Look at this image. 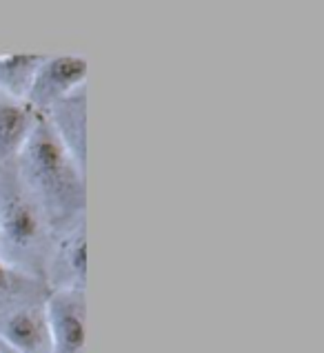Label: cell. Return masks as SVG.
<instances>
[{
    "mask_svg": "<svg viewBox=\"0 0 324 353\" xmlns=\"http://www.w3.org/2000/svg\"><path fill=\"white\" fill-rule=\"evenodd\" d=\"M89 80V60L80 54H56L45 56L34 85L25 103L38 116H45L54 105L85 87Z\"/></svg>",
    "mask_w": 324,
    "mask_h": 353,
    "instance_id": "3",
    "label": "cell"
},
{
    "mask_svg": "<svg viewBox=\"0 0 324 353\" xmlns=\"http://www.w3.org/2000/svg\"><path fill=\"white\" fill-rule=\"evenodd\" d=\"M89 87H80L78 92L60 100L43 116L47 120L49 129L60 140L74 160L87 169V147H89V103H87Z\"/></svg>",
    "mask_w": 324,
    "mask_h": 353,
    "instance_id": "6",
    "label": "cell"
},
{
    "mask_svg": "<svg viewBox=\"0 0 324 353\" xmlns=\"http://www.w3.org/2000/svg\"><path fill=\"white\" fill-rule=\"evenodd\" d=\"M45 316L54 353L87 351V291H49Z\"/></svg>",
    "mask_w": 324,
    "mask_h": 353,
    "instance_id": "5",
    "label": "cell"
},
{
    "mask_svg": "<svg viewBox=\"0 0 324 353\" xmlns=\"http://www.w3.org/2000/svg\"><path fill=\"white\" fill-rule=\"evenodd\" d=\"M0 340L18 353H54L45 302L14 309L0 320Z\"/></svg>",
    "mask_w": 324,
    "mask_h": 353,
    "instance_id": "7",
    "label": "cell"
},
{
    "mask_svg": "<svg viewBox=\"0 0 324 353\" xmlns=\"http://www.w3.org/2000/svg\"><path fill=\"white\" fill-rule=\"evenodd\" d=\"M54 240L52 227L20 183L14 163L0 165V260L43 280Z\"/></svg>",
    "mask_w": 324,
    "mask_h": 353,
    "instance_id": "2",
    "label": "cell"
},
{
    "mask_svg": "<svg viewBox=\"0 0 324 353\" xmlns=\"http://www.w3.org/2000/svg\"><path fill=\"white\" fill-rule=\"evenodd\" d=\"M14 167L56 238L85 223L89 203L87 169L60 145L43 116L14 160Z\"/></svg>",
    "mask_w": 324,
    "mask_h": 353,
    "instance_id": "1",
    "label": "cell"
},
{
    "mask_svg": "<svg viewBox=\"0 0 324 353\" xmlns=\"http://www.w3.org/2000/svg\"><path fill=\"white\" fill-rule=\"evenodd\" d=\"M38 114L25 100L0 94V165L14 163L38 123Z\"/></svg>",
    "mask_w": 324,
    "mask_h": 353,
    "instance_id": "8",
    "label": "cell"
},
{
    "mask_svg": "<svg viewBox=\"0 0 324 353\" xmlns=\"http://www.w3.org/2000/svg\"><path fill=\"white\" fill-rule=\"evenodd\" d=\"M0 353H18V351H14L12 347H9V345H5V342L0 340Z\"/></svg>",
    "mask_w": 324,
    "mask_h": 353,
    "instance_id": "11",
    "label": "cell"
},
{
    "mask_svg": "<svg viewBox=\"0 0 324 353\" xmlns=\"http://www.w3.org/2000/svg\"><path fill=\"white\" fill-rule=\"evenodd\" d=\"M47 54H0V94L25 100Z\"/></svg>",
    "mask_w": 324,
    "mask_h": 353,
    "instance_id": "10",
    "label": "cell"
},
{
    "mask_svg": "<svg viewBox=\"0 0 324 353\" xmlns=\"http://www.w3.org/2000/svg\"><path fill=\"white\" fill-rule=\"evenodd\" d=\"M89 229L87 220L54 240L45 267V287L49 291H87L89 285Z\"/></svg>",
    "mask_w": 324,
    "mask_h": 353,
    "instance_id": "4",
    "label": "cell"
},
{
    "mask_svg": "<svg viewBox=\"0 0 324 353\" xmlns=\"http://www.w3.org/2000/svg\"><path fill=\"white\" fill-rule=\"evenodd\" d=\"M47 296L49 289L43 280L27 276L16 267L7 265L5 260H0V320L12 314L14 309L45 302Z\"/></svg>",
    "mask_w": 324,
    "mask_h": 353,
    "instance_id": "9",
    "label": "cell"
}]
</instances>
